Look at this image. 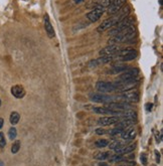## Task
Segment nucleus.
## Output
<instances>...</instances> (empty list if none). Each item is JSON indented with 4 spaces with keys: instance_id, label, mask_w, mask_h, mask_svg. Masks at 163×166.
<instances>
[{
    "instance_id": "nucleus-1",
    "label": "nucleus",
    "mask_w": 163,
    "mask_h": 166,
    "mask_svg": "<svg viewBox=\"0 0 163 166\" xmlns=\"http://www.w3.org/2000/svg\"><path fill=\"white\" fill-rule=\"evenodd\" d=\"M129 12H130L129 6L121 8V9L118 11L116 14H114L112 17L105 19L104 21L97 27V31L100 32V33H102V32H105V31L109 30L110 28H112L114 25H116L118 22H120L121 20H123L124 18L127 17Z\"/></svg>"
},
{
    "instance_id": "nucleus-2",
    "label": "nucleus",
    "mask_w": 163,
    "mask_h": 166,
    "mask_svg": "<svg viewBox=\"0 0 163 166\" xmlns=\"http://www.w3.org/2000/svg\"><path fill=\"white\" fill-rule=\"evenodd\" d=\"M136 29L133 25L130 26L126 29L122 30L119 33H117L115 35H112V37H110L108 40V44H119L125 42H129L130 39L134 38L135 36Z\"/></svg>"
},
{
    "instance_id": "nucleus-3",
    "label": "nucleus",
    "mask_w": 163,
    "mask_h": 166,
    "mask_svg": "<svg viewBox=\"0 0 163 166\" xmlns=\"http://www.w3.org/2000/svg\"><path fill=\"white\" fill-rule=\"evenodd\" d=\"M134 21H135L134 17H129V16H127V17L124 18L123 20H121L120 22H118L116 25H114L112 28H110L109 35H115L117 33H119V32H121L122 30L126 29V28L132 26L134 24Z\"/></svg>"
},
{
    "instance_id": "nucleus-4",
    "label": "nucleus",
    "mask_w": 163,
    "mask_h": 166,
    "mask_svg": "<svg viewBox=\"0 0 163 166\" xmlns=\"http://www.w3.org/2000/svg\"><path fill=\"white\" fill-rule=\"evenodd\" d=\"M138 82H139V80L136 78L131 81H125V82H119V81H118V82L114 85H115V87H116V91L125 92V91L132 90V89L135 88L137 86Z\"/></svg>"
},
{
    "instance_id": "nucleus-5",
    "label": "nucleus",
    "mask_w": 163,
    "mask_h": 166,
    "mask_svg": "<svg viewBox=\"0 0 163 166\" xmlns=\"http://www.w3.org/2000/svg\"><path fill=\"white\" fill-rule=\"evenodd\" d=\"M139 75V70L135 68H129L127 71H125L124 72L118 76L117 81L119 82H125V81H131L137 78V76Z\"/></svg>"
},
{
    "instance_id": "nucleus-6",
    "label": "nucleus",
    "mask_w": 163,
    "mask_h": 166,
    "mask_svg": "<svg viewBox=\"0 0 163 166\" xmlns=\"http://www.w3.org/2000/svg\"><path fill=\"white\" fill-rule=\"evenodd\" d=\"M121 99L124 101V102H132V103H137L139 102V93L136 90H129L123 92V94L121 95Z\"/></svg>"
},
{
    "instance_id": "nucleus-7",
    "label": "nucleus",
    "mask_w": 163,
    "mask_h": 166,
    "mask_svg": "<svg viewBox=\"0 0 163 166\" xmlns=\"http://www.w3.org/2000/svg\"><path fill=\"white\" fill-rule=\"evenodd\" d=\"M114 98L111 96L102 94V93H92L90 95V100L93 101L95 103H103V104H108L110 102H112V100Z\"/></svg>"
},
{
    "instance_id": "nucleus-8",
    "label": "nucleus",
    "mask_w": 163,
    "mask_h": 166,
    "mask_svg": "<svg viewBox=\"0 0 163 166\" xmlns=\"http://www.w3.org/2000/svg\"><path fill=\"white\" fill-rule=\"evenodd\" d=\"M103 14H104V8L101 5H98L96 7H94V9H92L87 14V18L91 22H96L102 17V15Z\"/></svg>"
},
{
    "instance_id": "nucleus-9",
    "label": "nucleus",
    "mask_w": 163,
    "mask_h": 166,
    "mask_svg": "<svg viewBox=\"0 0 163 166\" xmlns=\"http://www.w3.org/2000/svg\"><path fill=\"white\" fill-rule=\"evenodd\" d=\"M125 3H126V0H113L111 4L107 7V13L111 15L116 14L121 8H123Z\"/></svg>"
},
{
    "instance_id": "nucleus-10",
    "label": "nucleus",
    "mask_w": 163,
    "mask_h": 166,
    "mask_svg": "<svg viewBox=\"0 0 163 166\" xmlns=\"http://www.w3.org/2000/svg\"><path fill=\"white\" fill-rule=\"evenodd\" d=\"M120 50H122V47L119 46V44H109L108 46L104 47L103 50L100 51V55L102 56H104V55L115 56Z\"/></svg>"
},
{
    "instance_id": "nucleus-11",
    "label": "nucleus",
    "mask_w": 163,
    "mask_h": 166,
    "mask_svg": "<svg viewBox=\"0 0 163 166\" xmlns=\"http://www.w3.org/2000/svg\"><path fill=\"white\" fill-rule=\"evenodd\" d=\"M114 59V56H110V55H104L102 58H99L97 59H93L88 63V67L90 68H95L97 67L101 66V64H105L108 63H111L112 60Z\"/></svg>"
},
{
    "instance_id": "nucleus-12",
    "label": "nucleus",
    "mask_w": 163,
    "mask_h": 166,
    "mask_svg": "<svg viewBox=\"0 0 163 166\" xmlns=\"http://www.w3.org/2000/svg\"><path fill=\"white\" fill-rule=\"evenodd\" d=\"M96 89L102 93H112L116 91V87L114 83L109 82H98L96 85Z\"/></svg>"
},
{
    "instance_id": "nucleus-13",
    "label": "nucleus",
    "mask_w": 163,
    "mask_h": 166,
    "mask_svg": "<svg viewBox=\"0 0 163 166\" xmlns=\"http://www.w3.org/2000/svg\"><path fill=\"white\" fill-rule=\"evenodd\" d=\"M107 108L111 109V110L124 111V110H128L129 108H131V105L126 102H110L107 104Z\"/></svg>"
},
{
    "instance_id": "nucleus-14",
    "label": "nucleus",
    "mask_w": 163,
    "mask_h": 166,
    "mask_svg": "<svg viewBox=\"0 0 163 166\" xmlns=\"http://www.w3.org/2000/svg\"><path fill=\"white\" fill-rule=\"evenodd\" d=\"M44 29H46V34L48 35V37L50 38H52L55 37V29H54V26H52V24L51 22V19H50V16H48L47 13L44 14Z\"/></svg>"
},
{
    "instance_id": "nucleus-15",
    "label": "nucleus",
    "mask_w": 163,
    "mask_h": 166,
    "mask_svg": "<svg viewBox=\"0 0 163 166\" xmlns=\"http://www.w3.org/2000/svg\"><path fill=\"white\" fill-rule=\"evenodd\" d=\"M119 122V118L115 116H110V117H102L98 120V124L101 126H110V125L116 124Z\"/></svg>"
},
{
    "instance_id": "nucleus-16",
    "label": "nucleus",
    "mask_w": 163,
    "mask_h": 166,
    "mask_svg": "<svg viewBox=\"0 0 163 166\" xmlns=\"http://www.w3.org/2000/svg\"><path fill=\"white\" fill-rule=\"evenodd\" d=\"M136 123V119H123L120 122H117L116 127L120 128L122 130H126V129L130 128L131 126H133L134 124Z\"/></svg>"
},
{
    "instance_id": "nucleus-17",
    "label": "nucleus",
    "mask_w": 163,
    "mask_h": 166,
    "mask_svg": "<svg viewBox=\"0 0 163 166\" xmlns=\"http://www.w3.org/2000/svg\"><path fill=\"white\" fill-rule=\"evenodd\" d=\"M11 94L13 95L16 99H21L25 96V90L22 86H19V85H16L11 88Z\"/></svg>"
},
{
    "instance_id": "nucleus-18",
    "label": "nucleus",
    "mask_w": 163,
    "mask_h": 166,
    "mask_svg": "<svg viewBox=\"0 0 163 166\" xmlns=\"http://www.w3.org/2000/svg\"><path fill=\"white\" fill-rule=\"evenodd\" d=\"M136 145L135 144H131V145H124V146L119 147V148H116L114 149L116 154H121V155H124V154H128V153L132 152L134 149H135Z\"/></svg>"
},
{
    "instance_id": "nucleus-19",
    "label": "nucleus",
    "mask_w": 163,
    "mask_h": 166,
    "mask_svg": "<svg viewBox=\"0 0 163 166\" xmlns=\"http://www.w3.org/2000/svg\"><path fill=\"white\" fill-rule=\"evenodd\" d=\"M135 136H136V130L134 128H128V129H126V130H124L123 132L121 133V137H122V139L123 140H127V141H130V140H132L135 138Z\"/></svg>"
},
{
    "instance_id": "nucleus-20",
    "label": "nucleus",
    "mask_w": 163,
    "mask_h": 166,
    "mask_svg": "<svg viewBox=\"0 0 163 166\" xmlns=\"http://www.w3.org/2000/svg\"><path fill=\"white\" fill-rule=\"evenodd\" d=\"M136 112L133 110H124L120 113V115L118 116V118H123V119H136Z\"/></svg>"
},
{
    "instance_id": "nucleus-21",
    "label": "nucleus",
    "mask_w": 163,
    "mask_h": 166,
    "mask_svg": "<svg viewBox=\"0 0 163 166\" xmlns=\"http://www.w3.org/2000/svg\"><path fill=\"white\" fill-rule=\"evenodd\" d=\"M137 55H138L137 50H133L132 51H130L129 54H127L126 55L122 56V58L118 59H119L120 62H130V60L135 59L137 58Z\"/></svg>"
},
{
    "instance_id": "nucleus-22",
    "label": "nucleus",
    "mask_w": 163,
    "mask_h": 166,
    "mask_svg": "<svg viewBox=\"0 0 163 166\" xmlns=\"http://www.w3.org/2000/svg\"><path fill=\"white\" fill-rule=\"evenodd\" d=\"M128 68H129L128 66L118 63V64H115V66H113L112 70L110 72H111V74H119V72H124L125 71H127Z\"/></svg>"
},
{
    "instance_id": "nucleus-23",
    "label": "nucleus",
    "mask_w": 163,
    "mask_h": 166,
    "mask_svg": "<svg viewBox=\"0 0 163 166\" xmlns=\"http://www.w3.org/2000/svg\"><path fill=\"white\" fill-rule=\"evenodd\" d=\"M19 120H20V115L18 114L17 112H12L11 114H10V117H9V121H10V124L11 125H16L18 122H19Z\"/></svg>"
},
{
    "instance_id": "nucleus-24",
    "label": "nucleus",
    "mask_w": 163,
    "mask_h": 166,
    "mask_svg": "<svg viewBox=\"0 0 163 166\" xmlns=\"http://www.w3.org/2000/svg\"><path fill=\"white\" fill-rule=\"evenodd\" d=\"M111 155L110 152H98L94 156V158L98 159V160H106L109 158V156Z\"/></svg>"
},
{
    "instance_id": "nucleus-25",
    "label": "nucleus",
    "mask_w": 163,
    "mask_h": 166,
    "mask_svg": "<svg viewBox=\"0 0 163 166\" xmlns=\"http://www.w3.org/2000/svg\"><path fill=\"white\" fill-rule=\"evenodd\" d=\"M126 145V143H124L123 141H120V140H114L112 143L108 144V146L110 149H116V148H119Z\"/></svg>"
},
{
    "instance_id": "nucleus-26",
    "label": "nucleus",
    "mask_w": 163,
    "mask_h": 166,
    "mask_svg": "<svg viewBox=\"0 0 163 166\" xmlns=\"http://www.w3.org/2000/svg\"><path fill=\"white\" fill-rule=\"evenodd\" d=\"M108 159L110 162H120V161L124 160V157L121 154H115V155H110Z\"/></svg>"
},
{
    "instance_id": "nucleus-27",
    "label": "nucleus",
    "mask_w": 163,
    "mask_h": 166,
    "mask_svg": "<svg viewBox=\"0 0 163 166\" xmlns=\"http://www.w3.org/2000/svg\"><path fill=\"white\" fill-rule=\"evenodd\" d=\"M109 144V141L106 140V139H100V140H97L96 142V146L98 148H104L106 146H108Z\"/></svg>"
},
{
    "instance_id": "nucleus-28",
    "label": "nucleus",
    "mask_w": 163,
    "mask_h": 166,
    "mask_svg": "<svg viewBox=\"0 0 163 166\" xmlns=\"http://www.w3.org/2000/svg\"><path fill=\"white\" fill-rule=\"evenodd\" d=\"M8 136H9L10 140H14L16 138V136H17V130L14 127L10 128L9 131H8Z\"/></svg>"
},
{
    "instance_id": "nucleus-29",
    "label": "nucleus",
    "mask_w": 163,
    "mask_h": 166,
    "mask_svg": "<svg viewBox=\"0 0 163 166\" xmlns=\"http://www.w3.org/2000/svg\"><path fill=\"white\" fill-rule=\"evenodd\" d=\"M19 149H20V142L17 140V141H15V142L12 144V146H11V152L13 153V154H15V153H17L19 151Z\"/></svg>"
},
{
    "instance_id": "nucleus-30",
    "label": "nucleus",
    "mask_w": 163,
    "mask_h": 166,
    "mask_svg": "<svg viewBox=\"0 0 163 166\" xmlns=\"http://www.w3.org/2000/svg\"><path fill=\"white\" fill-rule=\"evenodd\" d=\"M6 145V140H5V136L2 132H0V148H4Z\"/></svg>"
},
{
    "instance_id": "nucleus-31",
    "label": "nucleus",
    "mask_w": 163,
    "mask_h": 166,
    "mask_svg": "<svg viewBox=\"0 0 163 166\" xmlns=\"http://www.w3.org/2000/svg\"><path fill=\"white\" fill-rule=\"evenodd\" d=\"M110 132V135H112V136H115V135H118V134H121L122 132H123V130L120 128H117L115 127L114 129H112L111 131H109Z\"/></svg>"
},
{
    "instance_id": "nucleus-32",
    "label": "nucleus",
    "mask_w": 163,
    "mask_h": 166,
    "mask_svg": "<svg viewBox=\"0 0 163 166\" xmlns=\"http://www.w3.org/2000/svg\"><path fill=\"white\" fill-rule=\"evenodd\" d=\"M106 131L105 129H103V128H98L97 130H96V134L97 135H104V134H106Z\"/></svg>"
},
{
    "instance_id": "nucleus-33",
    "label": "nucleus",
    "mask_w": 163,
    "mask_h": 166,
    "mask_svg": "<svg viewBox=\"0 0 163 166\" xmlns=\"http://www.w3.org/2000/svg\"><path fill=\"white\" fill-rule=\"evenodd\" d=\"M141 162H142V164H144V165H146L147 164V157H146V155L144 154H141Z\"/></svg>"
},
{
    "instance_id": "nucleus-34",
    "label": "nucleus",
    "mask_w": 163,
    "mask_h": 166,
    "mask_svg": "<svg viewBox=\"0 0 163 166\" xmlns=\"http://www.w3.org/2000/svg\"><path fill=\"white\" fill-rule=\"evenodd\" d=\"M154 153H155V155H156V162L159 163V161H160V153L158 152L157 150L154 151Z\"/></svg>"
},
{
    "instance_id": "nucleus-35",
    "label": "nucleus",
    "mask_w": 163,
    "mask_h": 166,
    "mask_svg": "<svg viewBox=\"0 0 163 166\" xmlns=\"http://www.w3.org/2000/svg\"><path fill=\"white\" fill-rule=\"evenodd\" d=\"M152 107H153V104H151V103H147V104H146V110H147L148 112L152 110Z\"/></svg>"
},
{
    "instance_id": "nucleus-36",
    "label": "nucleus",
    "mask_w": 163,
    "mask_h": 166,
    "mask_svg": "<svg viewBox=\"0 0 163 166\" xmlns=\"http://www.w3.org/2000/svg\"><path fill=\"white\" fill-rule=\"evenodd\" d=\"M119 166H135V162H130V163H125V164H121Z\"/></svg>"
},
{
    "instance_id": "nucleus-37",
    "label": "nucleus",
    "mask_w": 163,
    "mask_h": 166,
    "mask_svg": "<svg viewBox=\"0 0 163 166\" xmlns=\"http://www.w3.org/2000/svg\"><path fill=\"white\" fill-rule=\"evenodd\" d=\"M85 1V0H74V2L76 4H80V3H83Z\"/></svg>"
},
{
    "instance_id": "nucleus-38",
    "label": "nucleus",
    "mask_w": 163,
    "mask_h": 166,
    "mask_svg": "<svg viewBox=\"0 0 163 166\" xmlns=\"http://www.w3.org/2000/svg\"><path fill=\"white\" fill-rule=\"evenodd\" d=\"M3 124H4V120L2 118H0V129L3 127Z\"/></svg>"
},
{
    "instance_id": "nucleus-39",
    "label": "nucleus",
    "mask_w": 163,
    "mask_h": 166,
    "mask_svg": "<svg viewBox=\"0 0 163 166\" xmlns=\"http://www.w3.org/2000/svg\"><path fill=\"white\" fill-rule=\"evenodd\" d=\"M98 165H99V166H110V165H108L107 163H105V162H100Z\"/></svg>"
},
{
    "instance_id": "nucleus-40",
    "label": "nucleus",
    "mask_w": 163,
    "mask_h": 166,
    "mask_svg": "<svg viewBox=\"0 0 163 166\" xmlns=\"http://www.w3.org/2000/svg\"><path fill=\"white\" fill-rule=\"evenodd\" d=\"M0 166H4V165H3V162H2V161H0Z\"/></svg>"
},
{
    "instance_id": "nucleus-41",
    "label": "nucleus",
    "mask_w": 163,
    "mask_h": 166,
    "mask_svg": "<svg viewBox=\"0 0 163 166\" xmlns=\"http://www.w3.org/2000/svg\"><path fill=\"white\" fill-rule=\"evenodd\" d=\"M0 106H1V100H0Z\"/></svg>"
}]
</instances>
